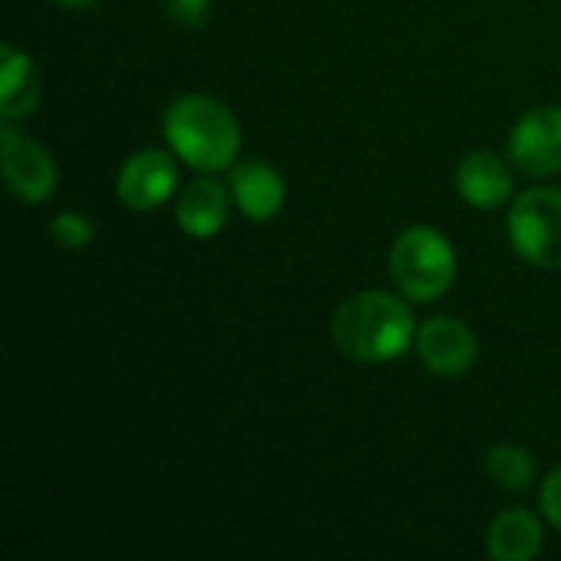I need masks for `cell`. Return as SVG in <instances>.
Masks as SVG:
<instances>
[{
	"mask_svg": "<svg viewBox=\"0 0 561 561\" xmlns=\"http://www.w3.org/2000/svg\"><path fill=\"white\" fill-rule=\"evenodd\" d=\"M164 16L184 30H201L210 20V0H158Z\"/></svg>",
	"mask_w": 561,
	"mask_h": 561,
	"instance_id": "16",
	"label": "cell"
},
{
	"mask_svg": "<svg viewBox=\"0 0 561 561\" xmlns=\"http://www.w3.org/2000/svg\"><path fill=\"white\" fill-rule=\"evenodd\" d=\"M39 105V72L33 56L10 39L0 46V118L3 125H16L30 118Z\"/></svg>",
	"mask_w": 561,
	"mask_h": 561,
	"instance_id": "12",
	"label": "cell"
},
{
	"mask_svg": "<svg viewBox=\"0 0 561 561\" xmlns=\"http://www.w3.org/2000/svg\"><path fill=\"white\" fill-rule=\"evenodd\" d=\"M417 339L414 312L404 299L365 289L348 296L332 316V342L345 358L381 365L401 358Z\"/></svg>",
	"mask_w": 561,
	"mask_h": 561,
	"instance_id": "1",
	"label": "cell"
},
{
	"mask_svg": "<svg viewBox=\"0 0 561 561\" xmlns=\"http://www.w3.org/2000/svg\"><path fill=\"white\" fill-rule=\"evenodd\" d=\"M161 128L171 151L197 174L230 171L237 161L240 122L220 99L201 92L181 95L168 105Z\"/></svg>",
	"mask_w": 561,
	"mask_h": 561,
	"instance_id": "2",
	"label": "cell"
},
{
	"mask_svg": "<svg viewBox=\"0 0 561 561\" xmlns=\"http://www.w3.org/2000/svg\"><path fill=\"white\" fill-rule=\"evenodd\" d=\"M227 187L240 214L253 224H266L286 207V178L266 161L233 164L227 171Z\"/></svg>",
	"mask_w": 561,
	"mask_h": 561,
	"instance_id": "9",
	"label": "cell"
},
{
	"mask_svg": "<svg viewBox=\"0 0 561 561\" xmlns=\"http://www.w3.org/2000/svg\"><path fill=\"white\" fill-rule=\"evenodd\" d=\"M513 250L539 266L561 270V191L559 187H533L519 194L506 217Z\"/></svg>",
	"mask_w": 561,
	"mask_h": 561,
	"instance_id": "4",
	"label": "cell"
},
{
	"mask_svg": "<svg viewBox=\"0 0 561 561\" xmlns=\"http://www.w3.org/2000/svg\"><path fill=\"white\" fill-rule=\"evenodd\" d=\"M542 513L561 533V467L542 483Z\"/></svg>",
	"mask_w": 561,
	"mask_h": 561,
	"instance_id": "17",
	"label": "cell"
},
{
	"mask_svg": "<svg viewBox=\"0 0 561 561\" xmlns=\"http://www.w3.org/2000/svg\"><path fill=\"white\" fill-rule=\"evenodd\" d=\"M510 161L533 174L552 178L561 171V105L529 108L510 131Z\"/></svg>",
	"mask_w": 561,
	"mask_h": 561,
	"instance_id": "7",
	"label": "cell"
},
{
	"mask_svg": "<svg viewBox=\"0 0 561 561\" xmlns=\"http://www.w3.org/2000/svg\"><path fill=\"white\" fill-rule=\"evenodd\" d=\"M483 467H486V477L503 486V490H513V493H523L536 483V460L529 450L516 447V444H496L486 450L483 457Z\"/></svg>",
	"mask_w": 561,
	"mask_h": 561,
	"instance_id": "14",
	"label": "cell"
},
{
	"mask_svg": "<svg viewBox=\"0 0 561 561\" xmlns=\"http://www.w3.org/2000/svg\"><path fill=\"white\" fill-rule=\"evenodd\" d=\"M388 270L394 286L414 302H437L457 279L454 243L437 227H408L391 253Z\"/></svg>",
	"mask_w": 561,
	"mask_h": 561,
	"instance_id": "3",
	"label": "cell"
},
{
	"mask_svg": "<svg viewBox=\"0 0 561 561\" xmlns=\"http://www.w3.org/2000/svg\"><path fill=\"white\" fill-rule=\"evenodd\" d=\"M49 3H59V7L79 10V7H89V3H95V0H49Z\"/></svg>",
	"mask_w": 561,
	"mask_h": 561,
	"instance_id": "18",
	"label": "cell"
},
{
	"mask_svg": "<svg viewBox=\"0 0 561 561\" xmlns=\"http://www.w3.org/2000/svg\"><path fill=\"white\" fill-rule=\"evenodd\" d=\"M414 348H417L421 362L440 378H463L480 358V342H477L473 329L454 316L427 319L417 329Z\"/></svg>",
	"mask_w": 561,
	"mask_h": 561,
	"instance_id": "8",
	"label": "cell"
},
{
	"mask_svg": "<svg viewBox=\"0 0 561 561\" xmlns=\"http://www.w3.org/2000/svg\"><path fill=\"white\" fill-rule=\"evenodd\" d=\"M178 154H168L161 148H145L131 154L115 181V194L128 210H154L164 201L178 197L181 174H178Z\"/></svg>",
	"mask_w": 561,
	"mask_h": 561,
	"instance_id": "6",
	"label": "cell"
},
{
	"mask_svg": "<svg viewBox=\"0 0 561 561\" xmlns=\"http://www.w3.org/2000/svg\"><path fill=\"white\" fill-rule=\"evenodd\" d=\"M49 233L62 250L76 253V250H85L95 240V224L79 210H59L53 217V224H49Z\"/></svg>",
	"mask_w": 561,
	"mask_h": 561,
	"instance_id": "15",
	"label": "cell"
},
{
	"mask_svg": "<svg viewBox=\"0 0 561 561\" xmlns=\"http://www.w3.org/2000/svg\"><path fill=\"white\" fill-rule=\"evenodd\" d=\"M0 154H3V181L16 201H23V204L49 201V194L59 184V168L39 141L20 135L13 125H3Z\"/></svg>",
	"mask_w": 561,
	"mask_h": 561,
	"instance_id": "5",
	"label": "cell"
},
{
	"mask_svg": "<svg viewBox=\"0 0 561 561\" xmlns=\"http://www.w3.org/2000/svg\"><path fill=\"white\" fill-rule=\"evenodd\" d=\"M486 552L496 561H533L542 552V526L529 510H506L490 523Z\"/></svg>",
	"mask_w": 561,
	"mask_h": 561,
	"instance_id": "13",
	"label": "cell"
},
{
	"mask_svg": "<svg viewBox=\"0 0 561 561\" xmlns=\"http://www.w3.org/2000/svg\"><path fill=\"white\" fill-rule=\"evenodd\" d=\"M230 187H224L220 181H214L210 174L204 178H194L191 184H184L178 191V201H174V217H178V227L194 237V240H207V237H217L227 224V214H230Z\"/></svg>",
	"mask_w": 561,
	"mask_h": 561,
	"instance_id": "10",
	"label": "cell"
},
{
	"mask_svg": "<svg viewBox=\"0 0 561 561\" xmlns=\"http://www.w3.org/2000/svg\"><path fill=\"white\" fill-rule=\"evenodd\" d=\"M454 184H457V194L470 207H480V210L503 207L513 197V191H516V181H513L510 164L500 154H493V151H473V154H467L457 164Z\"/></svg>",
	"mask_w": 561,
	"mask_h": 561,
	"instance_id": "11",
	"label": "cell"
}]
</instances>
